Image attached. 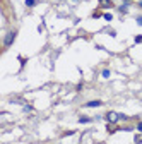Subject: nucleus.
I'll return each mask as SVG.
<instances>
[{
	"label": "nucleus",
	"mask_w": 142,
	"mask_h": 144,
	"mask_svg": "<svg viewBox=\"0 0 142 144\" xmlns=\"http://www.w3.org/2000/svg\"><path fill=\"white\" fill-rule=\"evenodd\" d=\"M103 77H110V71H108V69L103 71Z\"/></svg>",
	"instance_id": "nucleus-9"
},
{
	"label": "nucleus",
	"mask_w": 142,
	"mask_h": 144,
	"mask_svg": "<svg viewBox=\"0 0 142 144\" xmlns=\"http://www.w3.org/2000/svg\"><path fill=\"white\" fill-rule=\"evenodd\" d=\"M110 7H113L111 0H99V9H110Z\"/></svg>",
	"instance_id": "nucleus-3"
},
{
	"label": "nucleus",
	"mask_w": 142,
	"mask_h": 144,
	"mask_svg": "<svg viewBox=\"0 0 142 144\" xmlns=\"http://www.w3.org/2000/svg\"><path fill=\"white\" fill-rule=\"evenodd\" d=\"M38 3V0H26V5L28 7H33V5H36Z\"/></svg>",
	"instance_id": "nucleus-7"
},
{
	"label": "nucleus",
	"mask_w": 142,
	"mask_h": 144,
	"mask_svg": "<svg viewBox=\"0 0 142 144\" xmlns=\"http://www.w3.org/2000/svg\"><path fill=\"white\" fill-rule=\"evenodd\" d=\"M137 129H139V130L142 132V124H139V125H137Z\"/></svg>",
	"instance_id": "nucleus-14"
},
{
	"label": "nucleus",
	"mask_w": 142,
	"mask_h": 144,
	"mask_svg": "<svg viewBox=\"0 0 142 144\" xmlns=\"http://www.w3.org/2000/svg\"><path fill=\"white\" fill-rule=\"evenodd\" d=\"M135 43H142V36H141V34L135 36Z\"/></svg>",
	"instance_id": "nucleus-10"
},
{
	"label": "nucleus",
	"mask_w": 142,
	"mask_h": 144,
	"mask_svg": "<svg viewBox=\"0 0 142 144\" xmlns=\"http://www.w3.org/2000/svg\"><path fill=\"white\" fill-rule=\"evenodd\" d=\"M120 12H127V3H125V5H122V7H120Z\"/></svg>",
	"instance_id": "nucleus-12"
},
{
	"label": "nucleus",
	"mask_w": 142,
	"mask_h": 144,
	"mask_svg": "<svg viewBox=\"0 0 142 144\" xmlns=\"http://www.w3.org/2000/svg\"><path fill=\"white\" fill-rule=\"evenodd\" d=\"M79 122L80 124H87V122H91V118H89V117H80Z\"/></svg>",
	"instance_id": "nucleus-6"
},
{
	"label": "nucleus",
	"mask_w": 142,
	"mask_h": 144,
	"mask_svg": "<svg viewBox=\"0 0 142 144\" xmlns=\"http://www.w3.org/2000/svg\"><path fill=\"white\" fill-rule=\"evenodd\" d=\"M14 38H16V31H10L9 34H7V38H5V41H3V45L5 46H9V45L14 41Z\"/></svg>",
	"instance_id": "nucleus-2"
},
{
	"label": "nucleus",
	"mask_w": 142,
	"mask_h": 144,
	"mask_svg": "<svg viewBox=\"0 0 142 144\" xmlns=\"http://www.w3.org/2000/svg\"><path fill=\"white\" fill-rule=\"evenodd\" d=\"M91 15H93L94 19H98V17H101V15H103V12H101V9H98V10H94Z\"/></svg>",
	"instance_id": "nucleus-5"
},
{
	"label": "nucleus",
	"mask_w": 142,
	"mask_h": 144,
	"mask_svg": "<svg viewBox=\"0 0 142 144\" xmlns=\"http://www.w3.org/2000/svg\"><path fill=\"white\" fill-rule=\"evenodd\" d=\"M103 17H105L106 21H111V19H113V15H111V14H103Z\"/></svg>",
	"instance_id": "nucleus-8"
},
{
	"label": "nucleus",
	"mask_w": 142,
	"mask_h": 144,
	"mask_svg": "<svg viewBox=\"0 0 142 144\" xmlns=\"http://www.w3.org/2000/svg\"><path fill=\"white\" fill-rule=\"evenodd\" d=\"M101 105H103V103H101L99 100H96V101H89V103H86V106H87V108H94V106H101Z\"/></svg>",
	"instance_id": "nucleus-4"
},
{
	"label": "nucleus",
	"mask_w": 142,
	"mask_h": 144,
	"mask_svg": "<svg viewBox=\"0 0 142 144\" xmlns=\"http://www.w3.org/2000/svg\"><path fill=\"white\" fill-rule=\"evenodd\" d=\"M135 143H142V136H135Z\"/></svg>",
	"instance_id": "nucleus-11"
},
{
	"label": "nucleus",
	"mask_w": 142,
	"mask_h": 144,
	"mask_svg": "<svg viewBox=\"0 0 142 144\" xmlns=\"http://www.w3.org/2000/svg\"><path fill=\"white\" fill-rule=\"evenodd\" d=\"M118 118H125V115H116L115 112H110V113H106V120H108V122H113V124H115Z\"/></svg>",
	"instance_id": "nucleus-1"
},
{
	"label": "nucleus",
	"mask_w": 142,
	"mask_h": 144,
	"mask_svg": "<svg viewBox=\"0 0 142 144\" xmlns=\"http://www.w3.org/2000/svg\"><path fill=\"white\" fill-rule=\"evenodd\" d=\"M137 22H139V24L142 26V17H137Z\"/></svg>",
	"instance_id": "nucleus-13"
}]
</instances>
